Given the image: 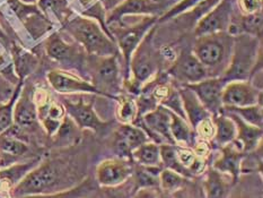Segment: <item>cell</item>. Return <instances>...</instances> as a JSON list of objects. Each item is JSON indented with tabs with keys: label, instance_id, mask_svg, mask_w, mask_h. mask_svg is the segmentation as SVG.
<instances>
[{
	"label": "cell",
	"instance_id": "cell-4",
	"mask_svg": "<svg viewBox=\"0 0 263 198\" xmlns=\"http://www.w3.org/2000/svg\"><path fill=\"white\" fill-rule=\"evenodd\" d=\"M234 37L219 32L198 37L192 52L208 71L209 77H219L228 67L232 56Z\"/></svg>",
	"mask_w": 263,
	"mask_h": 198
},
{
	"label": "cell",
	"instance_id": "cell-11",
	"mask_svg": "<svg viewBox=\"0 0 263 198\" xmlns=\"http://www.w3.org/2000/svg\"><path fill=\"white\" fill-rule=\"evenodd\" d=\"M233 15V0H220L213 9H210L198 21L194 28V35L198 38L208 34L227 32Z\"/></svg>",
	"mask_w": 263,
	"mask_h": 198
},
{
	"label": "cell",
	"instance_id": "cell-30",
	"mask_svg": "<svg viewBox=\"0 0 263 198\" xmlns=\"http://www.w3.org/2000/svg\"><path fill=\"white\" fill-rule=\"evenodd\" d=\"M13 57L16 74L18 75L20 81H23V79L27 75H30L34 70V68L36 67V57L16 44L13 45Z\"/></svg>",
	"mask_w": 263,
	"mask_h": 198
},
{
	"label": "cell",
	"instance_id": "cell-33",
	"mask_svg": "<svg viewBox=\"0 0 263 198\" xmlns=\"http://www.w3.org/2000/svg\"><path fill=\"white\" fill-rule=\"evenodd\" d=\"M221 111L231 112L238 116L242 120L247 121L250 124L262 128L263 126V113H262V104H255L250 106L236 107V106H222Z\"/></svg>",
	"mask_w": 263,
	"mask_h": 198
},
{
	"label": "cell",
	"instance_id": "cell-22",
	"mask_svg": "<svg viewBox=\"0 0 263 198\" xmlns=\"http://www.w3.org/2000/svg\"><path fill=\"white\" fill-rule=\"evenodd\" d=\"M233 185L234 181L230 175L211 168L205 174L203 181L205 198H227Z\"/></svg>",
	"mask_w": 263,
	"mask_h": 198
},
{
	"label": "cell",
	"instance_id": "cell-3",
	"mask_svg": "<svg viewBox=\"0 0 263 198\" xmlns=\"http://www.w3.org/2000/svg\"><path fill=\"white\" fill-rule=\"evenodd\" d=\"M65 30L82 45L88 56L107 57L120 55L117 43L95 20L78 16L67 21Z\"/></svg>",
	"mask_w": 263,
	"mask_h": 198
},
{
	"label": "cell",
	"instance_id": "cell-37",
	"mask_svg": "<svg viewBox=\"0 0 263 198\" xmlns=\"http://www.w3.org/2000/svg\"><path fill=\"white\" fill-rule=\"evenodd\" d=\"M79 128L77 124L73 122L72 119L69 116H65L64 120L61 121L59 129L57 130V141L58 143L66 145L76 141L79 137Z\"/></svg>",
	"mask_w": 263,
	"mask_h": 198
},
{
	"label": "cell",
	"instance_id": "cell-31",
	"mask_svg": "<svg viewBox=\"0 0 263 198\" xmlns=\"http://www.w3.org/2000/svg\"><path fill=\"white\" fill-rule=\"evenodd\" d=\"M159 152H161V160L162 164L165 166V169L173 170L185 178H193V174L185 167H183L177 158L175 145L164 143L159 145Z\"/></svg>",
	"mask_w": 263,
	"mask_h": 198
},
{
	"label": "cell",
	"instance_id": "cell-12",
	"mask_svg": "<svg viewBox=\"0 0 263 198\" xmlns=\"http://www.w3.org/2000/svg\"><path fill=\"white\" fill-rule=\"evenodd\" d=\"M222 106H250L262 104V91L250 81L228 82L221 95Z\"/></svg>",
	"mask_w": 263,
	"mask_h": 198
},
{
	"label": "cell",
	"instance_id": "cell-19",
	"mask_svg": "<svg viewBox=\"0 0 263 198\" xmlns=\"http://www.w3.org/2000/svg\"><path fill=\"white\" fill-rule=\"evenodd\" d=\"M37 107L30 88L21 91L14 107V124L20 129H31L37 122Z\"/></svg>",
	"mask_w": 263,
	"mask_h": 198
},
{
	"label": "cell",
	"instance_id": "cell-20",
	"mask_svg": "<svg viewBox=\"0 0 263 198\" xmlns=\"http://www.w3.org/2000/svg\"><path fill=\"white\" fill-rule=\"evenodd\" d=\"M177 92L182 101V106L184 110L187 122L193 130L197 128L200 122H202L205 119L211 118V115L207 111V109L202 105L201 102L199 101L197 95L192 91L186 87L185 85H182L181 87L177 88Z\"/></svg>",
	"mask_w": 263,
	"mask_h": 198
},
{
	"label": "cell",
	"instance_id": "cell-45",
	"mask_svg": "<svg viewBox=\"0 0 263 198\" xmlns=\"http://www.w3.org/2000/svg\"><path fill=\"white\" fill-rule=\"evenodd\" d=\"M0 38L6 39V35H5V33H4V31L2 30V28H0Z\"/></svg>",
	"mask_w": 263,
	"mask_h": 198
},
{
	"label": "cell",
	"instance_id": "cell-32",
	"mask_svg": "<svg viewBox=\"0 0 263 198\" xmlns=\"http://www.w3.org/2000/svg\"><path fill=\"white\" fill-rule=\"evenodd\" d=\"M94 191V186L90 179H84L77 186H73L69 189L52 192L45 195H32L21 198H83Z\"/></svg>",
	"mask_w": 263,
	"mask_h": 198
},
{
	"label": "cell",
	"instance_id": "cell-10",
	"mask_svg": "<svg viewBox=\"0 0 263 198\" xmlns=\"http://www.w3.org/2000/svg\"><path fill=\"white\" fill-rule=\"evenodd\" d=\"M134 168L130 160L123 157H112L102 161L96 167L97 184L105 188L121 186L133 177Z\"/></svg>",
	"mask_w": 263,
	"mask_h": 198
},
{
	"label": "cell",
	"instance_id": "cell-7",
	"mask_svg": "<svg viewBox=\"0 0 263 198\" xmlns=\"http://www.w3.org/2000/svg\"><path fill=\"white\" fill-rule=\"evenodd\" d=\"M118 57L119 55L107 57L88 56L87 64L93 85L104 98L118 99L117 95L122 88Z\"/></svg>",
	"mask_w": 263,
	"mask_h": 198
},
{
	"label": "cell",
	"instance_id": "cell-21",
	"mask_svg": "<svg viewBox=\"0 0 263 198\" xmlns=\"http://www.w3.org/2000/svg\"><path fill=\"white\" fill-rule=\"evenodd\" d=\"M220 112L230 116L233 119V121L235 122V126H236L235 139L242 145V150L244 153L255 150L256 147L260 145V143H262V135H263L262 128L248 123L247 121L242 120L238 116L234 115V113L225 112V111H220Z\"/></svg>",
	"mask_w": 263,
	"mask_h": 198
},
{
	"label": "cell",
	"instance_id": "cell-39",
	"mask_svg": "<svg viewBox=\"0 0 263 198\" xmlns=\"http://www.w3.org/2000/svg\"><path fill=\"white\" fill-rule=\"evenodd\" d=\"M39 8L44 13H52L61 21L62 14H65L67 9L66 0H37Z\"/></svg>",
	"mask_w": 263,
	"mask_h": 198
},
{
	"label": "cell",
	"instance_id": "cell-2",
	"mask_svg": "<svg viewBox=\"0 0 263 198\" xmlns=\"http://www.w3.org/2000/svg\"><path fill=\"white\" fill-rule=\"evenodd\" d=\"M261 64V40L249 34H239L234 37L230 64L219 77L227 83L250 81V77L255 73L258 66H262Z\"/></svg>",
	"mask_w": 263,
	"mask_h": 198
},
{
	"label": "cell",
	"instance_id": "cell-29",
	"mask_svg": "<svg viewBox=\"0 0 263 198\" xmlns=\"http://www.w3.org/2000/svg\"><path fill=\"white\" fill-rule=\"evenodd\" d=\"M133 161L145 167L162 166L159 145L154 141H147V143L140 145L138 149L133 152Z\"/></svg>",
	"mask_w": 263,
	"mask_h": 198
},
{
	"label": "cell",
	"instance_id": "cell-41",
	"mask_svg": "<svg viewBox=\"0 0 263 198\" xmlns=\"http://www.w3.org/2000/svg\"><path fill=\"white\" fill-rule=\"evenodd\" d=\"M161 191L157 189V187H141L136 190L131 198H159Z\"/></svg>",
	"mask_w": 263,
	"mask_h": 198
},
{
	"label": "cell",
	"instance_id": "cell-18",
	"mask_svg": "<svg viewBox=\"0 0 263 198\" xmlns=\"http://www.w3.org/2000/svg\"><path fill=\"white\" fill-rule=\"evenodd\" d=\"M221 154L215 161L213 168L224 174L230 175L234 184L241 175V163L245 153L242 150V145L236 139L232 143L220 147Z\"/></svg>",
	"mask_w": 263,
	"mask_h": 198
},
{
	"label": "cell",
	"instance_id": "cell-13",
	"mask_svg": "<svg viewBox=\"0 0 263 198\" xmlns=\"http://www.w3.org/2000/svg\"><path fill=\"white\" fill-rule=\"evenodd\" d=\"M226 84L227 82L221 77H209L201 82L187 84L185 86L197 95L199 101L211 116H216L222 109L221 95Z\"/></svg>",
	"mask_w": 263,
	"mask_h": 198
},
{
	"label": "cell",
	"instance_id": "cell-16",
	"mask_svg": "<svg viewBox=\"0 0 263 198\" xmlns=\"http://www.w3.org/2000/svg\"><path fill=\"white\" fill-rule=\"evenodd\" d=\"M48 81L52 88L58 93H85L102 95V93L93 84L68 71L58 69L51 70L48 73Z\"/></svg>",
	"mask_w": 263,
	"mask_h": 198
},
{
	"label": "cell",
	"instance_id": "cell-34",
	"mask_svg": "<svg viewBox=\"0 0 263 198\" xmlns=\"http://www.w3.org/2000/svg\"><path fill=\"white\" fill-rule=\"evenodd\" d=\"M187 178L183 177L182 174L177 173L173 170L163 169L158 177V187L164 194L170 195L171 192H175L183 189L185 186Z\"/></svg>",
	"mask_w": 263,
	"mask_h": 198
},
{
	"label": "cell",
	"instance_id": "cell-25",
	"mask_svg": "<svg viewBox=\"0 0 263 198\" xmlns=\"http://www.w3.org/2000/svg\"><path fill=\"white\" fill-rule=\"evenodd\" d=\"M211 121L214 123L215 132L213 136V143L222 147L236 138V126L233 119L225 115V113H218L216 116H211Z\"/></svg>",
	"mask_w": 263,
	"mask_h": 198
},
{
	"label": "cell",
	"instance_id": "cell-43",
	"mask_svg": "<svg viewBox=\"0 0 263 198\" xmlns=\"http://www.w3.org/2000/svg\"><path fill=\"white\" fill-rule=\"evenodd\" d=\"M174 194L175 195L173 198H184V192H183V189H181L179 191H175Z\"/></svg>",
	"mask_w": 263,
	"mask_h": 198
},
{
	"label": "cell",
	"instance_id": "cell-35",
	"mask_svg": "<svg viewBox=\"0 0 263 198\" xmlns=\"http://www.w3.org/2000/svg\"><path fill=\"white\" fill-rule=\"evenodd\" d=\"M23 88V81H20L17 85L11 98L5 102V103H0V134L6 132L8 128L13 126L14 123V107L15 103L18 96L21 94V91Z\"/></svg>",
	"mask_w": 263,
	"mask_h": 198
},
{
	"label": "cell",
	"instance_id": "cell-14",
	"mask_svg": "<svg viewBox=\"0 0 263 198\" xmlns=\"http://www.w3.org/2000/svg\"><path fill=\"white\" fill-rule=\"evenodd\" d=\"M140 119L142 126L141 124H136V126L144 129L148 137L153 138V136H157L159 141L164 140L165 143L175 145L171 135V116L168 109L163 105H157L155 109L147 112Z\"/></svg>",
	"mask_w": 263,
	"mask_h": 198
},
{
	"label": "cell",
	"instance_id": "cell-1",
	"mask_svg": "<svg viewBox=\"0 0 263 198\" xmlns=\"http://www.w3.org/2000/svg\"><path fill=\"white\" fill-rule=\"evenodd\" d=\"M68 175L69 172L67 169V163L58 160L39 163L14 187L11 194L15 198H21L65 190L64 180L68 179Z\"/></svg>",
	"mask_w": 263,
	"mask_h": 198
},
{
	"label": "cell",
	"instance_id": "cell-38",
	"mask_svg": "<svg viewBox=\"0 0 263 198\" xmlns=\"http://www.w3.org/2000/svg\"><path fill=\"white\" fill-rule=\"evenodd\" d=\"M119 99V107H118V119L123 124L133 123L137 116H138V110H137L136 101L129 96H118Z\"/></svg>",
	"mask_w": 263,
	"mask_h": 198
},
{
	"label": "cell",
	"instance_id": "cell-42",
	"mask_svg": "<svg viewBox=\"0 0 263 198\" xmlns=\"http://www.w3.org/2000/svg\"><path fill=\"white\" fill-rule=\"evenodd\" d=\"M15 88L11 86L8 81H6V79L0 76V103L7 102L11 98V95H13Z\"/></svg>",
	"mask_w": 263,
	"mask_h": 198
},
{
	"label": "cell",
	"instance_id": "cell-15",
	"mask_svg": "<svg viewBox=\"0 0 263 198\" xmlns=\"http://www.w3.org/2000/svg\"><path fill=\"white\" fill-rule=\"evenodd\" d=\"M62 105L65 106L67 115L69 116L79 129H90L93 132L107 127L108 122L103 121L95 112L93 103H86L83 99L77 102H71L69 100H64Z\"/></svg>",
	"mask_w": 263,
	"mask_h": 198
},
{
	"label": "cell",
	"instance_id": "cell-40",
	"mask_svg": "<svg viewBox=\"0 0 263 198\" xmlns=\"http://www.w3.org/2000/svg\"><path fill=\"white\" fill-rule=\"evenodd\" d=\"M242 15L254 14L262 9V0H237Z\"/></svg>",
	"mask_w": 263,
	"mask_h": 198
},
{
	"label": "cell",
	"instance_id": "cell-6",
	"mask_svg": "<svg viewBox=\"0 0 263 198\" xmlns=\"http://www.w3.org/2000/svg\"><path fill=\"white\" fill-rule=\"evenodd\" d=\"M157 21L158 17L156 16H145L139 22L131 25L125 24L123 22L113 23V24L107 25L111 38L117 43L119 52L123 57L127 78L129 77V65L131 56H133L136 48L138 47L148 31L155 26Z\"/></svg>",
	"mask_w": 263,
	"mask_h": 198
},
{
	"label": "cell",
	"instance_id": "cell-28",
	"mask_svg": "<svg viewBox=\"0 0 263 198\" xmlns=\"http://www.w3.org/2000/svg\"><path fill=\"white\" fill-rule=\"evenodd\" d=\"M248 174L249 180L248 178L243 180L239 175L238 180L233 185L234 187L231 189L227 198H262V185H259L258 187V184L261 183L262 179L256 183V177L253 179L252 173Z\"/></svg>",
	"mask_w": 263,
	"mask_h": 198
},
{
	"label": "cell",
	"instance_id": "cell-17",
	"mask_svg": "<svg viewBox=\"0 0 263 198\" xmlns=\"http://www.w3.org/2000/svg\"><path fill=\"white\" fill-rule=\"evenodd\" d=\"M147 141H149V137L144 129L134 123H127L117 130L114 146L120 157L133 161V152Z\"/></svg>",
	"mask_w": 263,
	"mask_h": 198
},
{
	"label": "cell",
	"instance_id": "cell-44",
	"mask_svg": "<svg viewBox=\"0 0 263 198\" xmlns=\"http://www.w3.org/2000/svg\"><path fill=\"white\" fill-rule=\"evenodd\" d=\"M83 198H99V197H97L96 195H94V191H93V192H90V194L86 195V196L83 197Z\"/></svg>",
	"mask_w": 263,
	"mask_h": 198
},
{
	"label": "cell",
	"instance_id": "cell-23",
	"mask_svg": "<svg viewBox=\"0 0 263 198\" xmlns=\"http://www.w3.org/2000/svg\"><path fill=\"white\" fill-rule=\"evenodd\" d=\"M77 44H70L61 38L59 33H53L45 41V51L53 60L66 62L76 59L78 56Z\"/></svg>",
	"mask_w": 263,
	"mask_h": 198
},
{
	"label": "cell",
	"instance_id": "cell-27",
	"mask_svg": "<svg viewBox=\"0 0 263 198\" xmlns=\"http://www.w3.org/2000/svg\"><path fill=\"white\" fill-rule=\"evenodd\" d=\"M171 116V135L174 143H183L186 146L194 145V130L191 128L187 120L170 110Z\"/></svg>",
	"mask_w": 263,
	"mask_h": 198
},
{
	"label": "cell",
	"instance_id": "cell-26",
	"mask_svg": "<svg viewBox=\"0 0 263 198\" xmlns=\"http://www.w3.org/2000/svg\"><path fill=\"white\" fill-rule=\"evenodd\" d=\"M40 163V158H34L26 163H20L0 170V191L13 190L14 187L35 168Z\"/></svg>",
	"mask_w": 263,
	"mask_h": 198
},
{
	"label": "cell",
	"instance_id": "cell-9",
	"mask_svg": "<svg viewBox=\"0 0 263 198\" xmlns=\"http://www.w3.org/2000/svg\"><path fill=\"white\" fill-rule=\"evenodd\" d=\"M167 74L182 85L194 84L209 78V74L201 62L192 51L186 49L176 57L173 65L168 68Z\"/></svg>",
	"mask_w": 263,
	"mask_h": 198
},
{
	"label": "cell",
	"instance_id": "cell-36",
	"mask_svg": "<svg viewBox=\"0 0 263 198\" xmlns=\"http://www.w3.org/2000/svg\"><path fill=\"white\" fill-rule=\"evenodd\" d=\"M28 151L27 145L21 139L6 133L0 134V153L9 156H22Z\"/></svg>",
	"mask_w": 263,
	"mask_h": 198
},
{
	"label": "cell",
	"instance_id": "cell-8",
	"mask_svg": "<svg viewBox=\"0 0 263 198\" xmlns=\"http://www.w3.org/2000/svg\"><path fill=\"white\" fill-rule=\"evenodd\" d=\"M171 3L166 0H123L105 15L106 26L120 23L128 15H146L161 17Z\"/></svg>",
	"mask_w": 263,
	"mask_h": 198
},
{
	"label": "cell",
	"instance_id": "cell-5",
	"mask_svg": "<svg viewBox=\"0 0 263 198\" xmlns=\"http://www.w3.org/2000/svg\"><path fill=\"white\" fill-rule=\"evenodd\" d=\"M155 31L156 26L152 27L148 31L131 56L129 73L131 71L133 74V78H131V81H125V83H129L128 89L131 93L139 94L142 85L149 82L151 78L157 73L158 56L153 44Z\"/></svg>",
	"mask_w": 263,
	"mask_h": 198
},
{
	"label": "cell",
	"instance_id": "cell-24",
	"mask_svg": "<svg viewBox=\"0 0 263 198\" xmlns=\"http://www.w3.org/2000/svg\"><path fill=\"white\" fill-rule=\"evenodd\" d=\"M39 119L42 121L43 126L49 136H52L59 129L61 121L66 116L65 106L58 102L47 101L45 104L37 109Z\"/></svg>",
	"mask_w": 263,
	"mask_h": 198
}]
</instances>
